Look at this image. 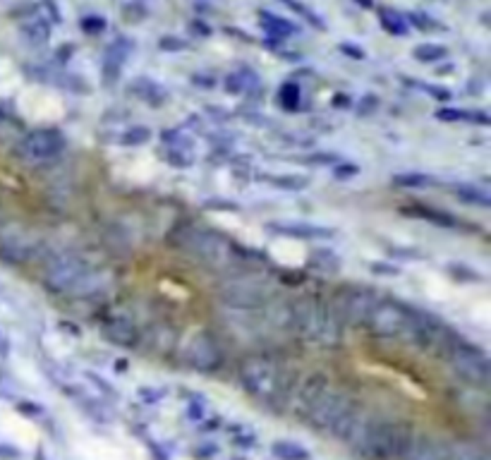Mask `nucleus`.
Masks as SVG:
<instances>
[{
	"label": "nucleus",
	"instance_id": "f257e3e1",
	"mask_svg": "<svg viewBox=\"0 0 491 460\" xmlns=\"http://www.w3.org/2000/svg\"><path fill=\"white\" fill-rule=\"evenodd\" d=\"M412 434L415 432L407 422H391V420L364 422L362 420L350 444L367 460H400Z\"/></svg>",
	"mask_w": 491,
	"mask_h": 460
},
{
	"label": "nucleus",
	"instance_id": "f03ea898",
	"mask_svg": "<svg viewBox=\"0 0 491 460\" xmlns=\"http://www.w3.org/2000/svg\"><path fill=\"white\" fill-rule=\"evenodd\" d=\"M218 298L228 307L250 312V309H261L274 298V285L261 278V276H230V278H226L218 285Z\"/></svg>",
	"mask_w": 491,
	"mask_h": 460
},
{
	"label": "nucleus",
	"instance_id": "7ed1b4c3",
	"mask_svg": "<svg viewBox=\"0 0 491 460\" xmlns=\"http://www.w3.org/2000/svg\"><path fill=\"white\" fill-rule=\"evenodd\" d=\"M403 338L410 346H417L420 350L427 352H436V355H444V352H448L453 348V338L446 331L444 324H439L434 317H429L424 312H410Z\"/></svg>",
	"mask_w": 491,
	"mask_h": 460
},
{
	"label": "nucleus",
	"instance_id": "20e7f679",
	"mask_svg": "<svg viewBox=\"0 0 491 460\" xmlns=\"http://www.w3.org/2000/svg\"><path fill=\"white\" fill-rule=\"evenodd\" d=\"M86 274L89 264L77 252H60L43 269V285L48 293H70Z\"/></svg>",
	"mask_w": 491,
	"mask_h": 460
},
{
	"label": "nucleus",
	"instance_id": "39448f33",
	"mask_svg": "<svg viewBox=\"0 0 491 460\" xmlns=\"http://www.w3.org/2000/svg\"><path fill=\"white\" fill-rule=\"evenodd\" d=\"M448 362L451 370L458 374V379H463L468 386L484 389L489 384V357L479 348L468 346V343H453V348L448 350Z\"/></svg>",
	"mask_w": 491,
	"mask_h": 460
},
{
	"label": "nucleus",
	"instance_id": "423d86ee",
	"mask_svg": "<svg viewBox=\"0 0 491 460\" xmlns=\"http://www.w3.org/2000/svg\"><path fill=\"white\" fill-rule=\"evenodd\" d=\"M278 365L269 357H250L245 365L240 367V384L250 396L259 400H271L278 384Z\"/></svg>",
	"mask_w": 491,
	"mask_h": 460
},
{
	"label": "nucleus",
	"instance_id": "0eeeda50",
	"mask_svg": "<svg viewBox=\"0 0 491 460\" xmlns=\"http://www.w3.org/2000/svg\"><path fill=\"white\" fill-rule=\"evenodd\" d=\"M182 245L189 254H194L199 261H204V264H208V266L226 264L228 256H230V242H228L223 235H218V232H213L208 228L187 230L184 232Z\"/></svg>",
	"mask_w": 491,
	"mask_h": 460
},
{
	"label": "nucleus",
	"instance_id": "6e6552de",
	"mask_svg": "<svg viewBox=\"0 0 491 460\" xmlns=\"http://www.w3.org/2000/svg\"><path fill=\"white\" fill-rule=\"evenodd\" d=\"M376 302H379V295L374 293L372 288H367V285H355V288L345 290L343 298L335 304V309H338L345 328H359V326H367Z\"/></svg>",
	"mask_w": 491,
	"mask_h": 460
},
{
	"label": "nucleus",
	"instance_id": "1a4fd4ad",
	"mask_svg": "<svg viewBox=\"0 0 491 460\" xmlns=\"http://www.w3.org/2000/svg\"><path fill=\"white\" fill-rule=\"evenodd\" d=\"M343 333L345 324L340 319L335 304L328 302V300H319L317 319H314L312 333H309L307 341L314 343L317 348H324V350H333V348H340V343H343Z\"/></svg>",
	"mask_w": 491,
	"mask_h": 460
},
{
	"label": "nucleus",
	"instance_id": "9d476101",
	"mask_svg": "<svg viewBox=\"0 0 491 460\" xmlns=\"http://www.w3.org/2000/svg\"><path fill=\"white\" fill-rule=\"evenodd\" d=\"M407 319H410V309L403 307L400 302H396V300H379L367 326L379 338H398L405 331Z\"/></svg>",
	"mask_w": 491,
	"mask_h": 460
},
{
	"label": "nucleus",
	"instance_id": "9b49d317",
	"mask_svg": "<svg viewBox=\"0 0 491 460\" xmlns=\"http://www.w3.org/2000/svg\"><path fill=\"white\" fill-rule=\"evenodd\" d=\"M62 149H65L62 132L51 128H41L24 134V139L17 147V154L22 158H27V161H51L58 154H62Z\"/></svg>",
	"mask_w": 491,
	"mask_h": 460
},
{
	"label": "nucleus",
	"instance_id": "f8f14e48",
	"mask_svg": "<svg viewBox=\"0 0 491 460\" xmlns=\"http://www.w3.org/2000/svg\"><path fill=\"white\" fill-rule=\"evenodd\" d=\"M184 360H187V365L197 372H216L218 367L223 365L221 343H218L208 331L197 333V336L187 343Z\"/></svg>",
	"mask_w": 491,
	"mask_h": 460
},
{
	"label": "nucleus",
	"instance_id": "ddd939ff",
	"mask_svg": "<svg viewBox=\"0 0 491 460\" xmlns=\"http://www.w3.org/2000/svg\"><path fill=\"white\" fill-rule=\"evenodd\" d=\"M328 389V376L324 372H312L302 381H298V386L293 389V396L288 400V408L295 417H307L309 410L317 405V400L324 396V391Z\"/></svg>",
	"mask_w": 491,
	"mask_h": 460
},
{
	"label": "nucleus",
	"instance_id": "4468645a",
	"mask_svg": "<svg viewBox=\"0 0 491 460\" xmlns=\"http://www.w3.org/2000/svg\"><path fill=\"white\" fill-rule=\"evenodd\" d=\"M348 400H350V396L345 394V391L326 389L322 398L317 400V405L309 410V415H307L309 424H312L314 429H324V432H328V427L335 422V417L343 413V408L348 405Z\"/></svg>",
	"mask_w": 491,
	"mask_h": 460
},
{
	"label": "nucleus",
	"instance_id": "2eb2a0df",
	"mask_svg": "<svg viewBox=\"0 0 491 460\" xmlns=\"http://www.w3.org/2000/svg\"><path fill=\"white\" fill-rule=\"evenodd\" d=\"M362 403H359L357 398H350L348 405L343 408V413L335 417V422L328 427V434L335 439V441H343V444H350L355 437V432H357V427L362 424Z\"/></svg>",
	"mask_w": 491,
	"mask_h": 460
},
{
	"label": "nucleus",
	"instance_id": "dca6fc26",
	"mask_svg": "<svg viewBox=\"0 0 491 460\" xmlns=\"http://www.w3.org/2000/svg\"><path fill=\"white\" fill-rule=\"evenodd\" d=\"M101 336L115 348H134L139 343V328L128 317H110L101 328Z\"/></svg>",
	"mask_w": 491,
	"mask_h": 460
},
{
	"label": "nucleus",
	"instance_id": "f3484780",
	"mask_svg": "<svg viewBox=\"0 0 491 460\" xmlns=\"http://www.w3.org/2000/svg\"><path fill=\"white\" fill-rule=\"evenodd\" d=\"M446 451V444L429 434H412L410 444L405 446L400 460H441Z\"/></svg>",
	"mask_w": 491,
	"mask_h": 460
},
{
	"label": "nucleus",
	"instance_id": "a211bd4d",
	"mask_svg": "<svg viewBox=\"0 0 491 460\" xmlns=\"http://www.w3.org/2000/svg\"><path fill=\"white\" fill-rule=\"evenodd\" d=\"M132 48H134V43L128 41L125 36L115 38V41L106 48V62H104V82L106 84H115V82H118L120 70H123L125 60H128V56L132 53Z\"/></svg>",
	"mask_w": 491,
	"mask_h": 460
},
{
	"label": "nucleus",
	"instance_id": "6ab92c4d",
	"mask_svg": "<svg viewBox=\"0 0 491 460\" xmlns=\"http://www.w3.org/2000/svg\"><path fill=\"white\" fill-rule=\"evenodd\" d=\"M266 228L276 235L300 237V240H319V237H333V230L314 223H298V221H274L266 223Z\"/></svg>",
	"mask_w": 491,
	"mask_h": 460
},
{
	"label": "nucleus",
	"instance_id": "aec40b11",
	"mask_svg": "<svg viewBox=\"0 0 491 460\" xmlns=\"http://www.w3.org/2000/svg\"><path fill=\"white\" fill-rule=\"evenodd\" d=\"M223 86H226V91H230V94H252V91H256L261 86V80L254 70L242 67V70L237 72H230V75L223 80Z\"/></svg>",
	"mask_w": 491,
	"mask_h": 460
},
{
	"label": "nucleus",
	"instance_id": "412c9836",
	"mask_svg": "<svg viewBox=\"0 0 491 460\" xmlns=\"http://www.w3.org/2000/svg\"><path fill=\"white\" fill-rule=\"evenodd\" d=\"M29 254H32V245H29V240L22 232H17V235H5L3 240H0V256H3L5 261L22 264V261L29 259Z\"/></svg>",
	"mask_w": 491,
	"mask_h": 460
},
{
	"label": "nucleus",
	"instance_id": "4be33fe9",
	"mask_svg": "<svg viewBox=\"0 0 491 460\" xmlns=\"http://www.w3.org/2000/svg\"><path fill=\"white\" fill-rule=\"evenodd\" d=\"M130 91L137 96L139 101H147L152 106H163L168 101V91L163 89L161 84H156L149 77H137V80L130 84Z\"/></svg>",
	"mask_w": 491,
	"mask_h": 460
},
{
	"label": "nucleus",
	"instance_id": "5701e85b",
	"mask_svg": "<svg viewBox=\"0 0 491 460\" xmlns=\"http://www.w3.org/2000/svg\"><path fill=\"white\" fill-rule=\"evenodd\" d=\"M264 314L266 322L271 324L274 328H283V331H290V319H293V312H290V300H280V298H271L269 302L264 304Z\"/></svg>",
	"mask_w": 491,
	"mask_h": 460
},
{
	"label": "nucleus",
	"instance_id": "b1692460",
	"mask_svg": "<svg viewBox=\"0 0 491 460\" xmlns=\"http://www.w3.org/2000/svg\"><path fill=\"white\" fill-rule=\"evenodd\" d=\"M453 192L460 202H465V204H470V206H482V209H489L491 206L489 187L472 185V182H460V185L453 187Z\"/></svg>",
	"mask_w": 491,
	"mask_h": 460
},
{
	"label": "nucleus",
	"instance_id": "393cba45",
	"mask_svg": "<svg viewBox=\"0 0 491 460\" xmlns=\"http://www.w3.org/2000/svg\"><path fill=\"white\" fill-rule=\"evenodd\" d=\"M259 19H261V27H264V32L269 34L271 38H276V41H283V38H288V36H293V34H295L293 24H290L288 19L274 14V12H266V10H261Z\"/></svg>",
	"mask_w": 491,
	"mask_h": 460
},
{
	"label": "nucleus",
	"instance_id": "a878e982",
	"mask_svg": "<svg viewBox=\"0 0 491 460\" xmlns=\"http://www.w3.org/2000/svg\"><path fill=\"white\" fill-rule=\"evenodd\" d=\"M22 36L27 38L29 43H34V46L46 43L48 36H51V24L43 17H29L27 22L22 24Z\"/></svg>",
	"mask_w": 491,
	"mask_h": 460
},
{
	"label": "nucleus",
	"instance_id": "bb28decb",
	"mask_svg": "<svg viewBox=\"0 0 491 460\" xmlns=\"http://www.w3.org/2000/svg\"><path fill=\"white\" fill-rule=\"evenodd\" d=\"M379 22L393 36H405L407 34V19L393 8H379Z\"/></svg>",
	"mask_w": 491,
	"mask_h": 460
},
{
	"label": "nucleus",
	"instance_id": "cd10ccee",
	"mask_svg": "<svg viewBox=\"0 0 491 460\" xmlns=\"http://www.w3.org/2000/svg\"><path fill=\"white\" fill-rule=\"evenodd\" d=\"M271 453H274L278 460H309L312 458V453H309L307 448L300 446V444H295V441H288V439L276 441L274 446H271Z\"/></svg>",
	"mask_w": 491,
	"mask_h": 460
},
{
	"label": "nucleus",
	"instance_id": "c85d7f7f",
	"mask_svg": "<svg viewBox=\"0 0 491 460\" xmlns=\"http://www.w3.org/2000/svg\"><path fill=\"white\" fill-rule=\"evenodd\" d=\"M434 178L427 175V173H398L393 175V185L403 187V190H420V187H431L434 185Z\"/></svg>",
	"mask_w": 491,
	"mask_h": 460
},
{
	"label": "nucleus",
	"instance_id": "c756f323",
	"mask_svg": "<svg viewBox=\"0 0 491 460\" xmlns=\"http://www.w3.org/2000/svg\"><path fill=\"white\" fill-rule=\"evenodd\" d=\"M407 214L420 216V219L429 221V223H436V226H444V228H453V226H455L453 216H448L446 211H439V209H424V206H412V209H407Z\"/></svg>",
	"mask_w": 491,
	"mask_h": 460
},
{
	"label": "nucleus",
	"instance_id": "7c9ffc66",
	"mask_svg": "<svg viewBox=\"0 0 491 460\" xmlns=\"http://www.w3.org/2000/svg\"><path fill=\"white\" fill-rule=\"evenodd\" d=\"M412 56L420 62H439L448 56V48L441 46V43H420V46H415Z\"/></svg>",
	"mask_w": 491,
	"mask_h": 460
},
{
	"label": "nucleus",
	"instance_id": "2f4dec72",
	"mask_svg": "<svg viewBox=\"0 0 491 460\" xmlns=\"http://www.w3.org/2000/svg\"><path fill=\"white\" fill-rule=\"evenodd\" d=\"M175 346V333L170 331L168 326H154L152 331V348L154 350H170V348Z\"/></svg>",
	"mask_w": 491,
	"mask_h": 460
},
{
	"label": "nucleus",
	"instance_id": "473e14b6",
	"mask_svg": "<svg viewBox=\"0 0 491 460\" xmlns=\"http://www.w3.org/2000/svg\"><path fill=\"white\" fill-rule=\"evenodd\" d=\"M285 5H288L293 12H298V14H302L304 19H307L312 27H319V29H326V24H324V19H322V14H317L314 10H309L307 5H302V3H298V0H283Z\"/></svg>",
	"mask_w": 491,
	"mask_h": 460
},
{
	"label": "nucleus",
	"instance_id": "72a5a7b5",
	"mask_svg": "<svg viewBox=\"0 0 491 460\" xmlns=\"http://www.w3.org/2000/svg\"><path fill=\"white\" fill-rule=\"evenodd\" d=\"M149 139H152V130L144 128V125H134V128L125 130L123 144H128V147H139V144H147Z\"/></svg>",
	"mask_w": 491,
	"mask_h": 460
},
{
	"label": "nucleus",
	"instance_id": "f704fd0d",
	"mask_svg": "<svg viewBox=\"0 0 491 460\" xmlns=\"http://www.w3.org/2000/svg\"><path fill=\"white\" fill-rule=\"evenodd\" d=\"M312 264H317L322 271H338L340 269V259L331 250L314 252V254H312Z\"/></svg>",
	"mask_w": 491,
	"mask_h": 460
},
{
	"label": "nucleus",
	"instance_id": "c9c22d12",
	"mask_svg": "<svg viewBox=\"0 0 491 460\" xmlns=\"http://www.w3.org/2000/svg\"><path fill=\"white\" fill-rule=\"evenodd\" d=\"M379 106H381V101H379L376 94H364L357 99V106H355V110H357L359 118H369V115H374L379 110Z\"/></svg>",
	"mask_w": 491,
	"mask_h": 460
},
{
	"label": "nucleus",
	"instance_id": "e433bc0d",
	"mask_svg": "<svg viewBox=\"0 0 491 460\" xmlns=\"http://www.w3.org/2000/svg\"><path fill=\"white\" fill-rule=\"evenodd\" d=\"M271 182H274L276 187H283V190L300 192V190H304V187L309 185V178H302V175H283V178H271Z\"/></svg>",
	"mask_w": 491,
	"mask_h": 460
},
{
	"label": "nucleus",
	"instance_id": "4c0bfd02",
	"mask_svg": "<svg viewBox=\"0 0 491 460\" xmlns=\"http://www.w3.org/2000/svg\"><path fill=\"white\" fill-rule=\"evenodd\" d=\"M280 104H283V108L288 110H295L300 106V86L293 84V82H288V84L280 86Z\"/></svg>",
	"mask_w": 491,
	"mask_h": 460
},
{
	"label": "nucleus",
	"instance_id": "58836bf2",
	"mask_svg": "<svg viewBox=\"0 0 491 460\" xmlns=\"http://www.w3.org/2000/svg\"><path fill=\"white\" fill-rule=\"evenodd\" d=\"M168 161L173 163V166H192L194 163V156L189 149H173V152L168 154Z\"/></svg>",
	"mask_w": 491,
	"mask_h": 460
},
{
	"label": "nucleus",
	"instance_id": "ea45409f",
	"mask_svg": "<svg viewBox=\"0 0 491 460\" xmlns=\"http://www.w3.org/2000/svg\"><path fill=\"white\" fill-rule=\"evenodd\" d=\"M82 29L89 34H99L106 29V19L101 14H86V17H82Z\"/></svg>",
	"mask_w": 491,
	"mask_h": 460
},
{
	"label": "nucleus",
	"instance_id": "a19ab883",
	"mask_svg": "<svg viewBox=\"0 0 491 460\" xmlns=\"http://www.w3.org/2000/svg\"><path fill=\"white\" fill-rule=\"evenodd\" d=\"M410 22L415 24L417 29H422V32H434V29H441L439 24H436L434 19H431L429 14H424V12H412L410 14Z\"/></svg>",
	"mask_w": 491,
	"mask_h": 460
},
{
	"label": "nucleus",
	"instance_id": "79ce46f5",
	"mask_svg": "<svg viewBox=\"0 0 491 460\" xmlns=\"http://www.w3.org/2000/svg\"><path fill=\"white\" fill-rule=\"evenodd\" d=\"M458 458L460 460H491L489 453L479 446H463L458 448Z\"/></svg>",
	"mask_w": 491,
	"mask_h": 460
},
{
	"label": "nucleus",
	"instance_id": "37998d69",
	"mask_svg": "<svg viewBox=\"0 0 491 460\" xmlns=\"http://www.w3.org/2000/svg\"><path fill=\"white\" fill-rule=\"evenodd\" d=\"M359 173V166H355V163H335L333 168V178L335 180H348V178H355Z\"/></svg>",
	"mask_w": 491,
	"mask_h": 460
},
{
	"label": "nucleus",
	"instance_id": "c03bdc74",
	"mask_svg": "<svg viewBox=\"0 0 491 460\" xmlns=\"http://www.w3.org/2000/svg\"><path fill=\"white\" fill-rule=\"evenodd\" d=\"M158 48H161V51H184V48H189V43L180 36H163L161 41H158Z\"/></svg>",
	"mask_w": 491,
	"mask_h": 460
},
{
	"label": "nucleus",
	"instance_id": "a18cd8bd",
	"mask_svg": "<svg viewBox=\"0 0 491 460\" xmlns=\"http://www.w3.org/2000/svg\"><path fill=\"white\" fill-rule=\"evenodd\" d=\"M448 271H451V276H455V278H465V280H479L482 278L477 271H472L470 266H463V264H451Z\"/></svg>",
	"mask_w": 491,
	"mask_h": 460
},
{
	"label": "nucleus",
	"instance_id": "49530a36",
	"mask_svg": "<svg viewBox=\"0 0 491 460\" xmlns=\"http://www.w3.org/2000/svg\"><path fill=\"white\" fill-rule=\"evenodd\" d=\"M436 118L444 120V123H458V120H468V110H458V108H441L436 113Z\"/></svg>",
	"mask_w": 491,
	"mask_h": 460
},
{
	"label": "nucleus",
	"instance_id": "de8ad7c7",
	"mask_svg": "<svg viewBox=\"0 0 491 460\" xmlns=\"http://www.w3.org/2000/svg\"><path fill=\"white\" fill-rule=\"evenodd\" d=\"M204 206L211 209V211H237L240 209L235 202H228V199H206L204 202Z\"/></svg>",
	"mask_w": 491,
	"mask_h": 460
},
{
	"label": "nucleus",
	"instance_id": "09e8293b",
	"mask_svg": "<svg viewBox=\"0 0 491 460\" xmlns=\"http://www.w3.org/2000/svg\"><path fill=\"white\" fill-rule=\"evenodd\" d=\"M372 271L376 276H398L400 274V269L393 264H386V261H372Z\"/></svg>",
	"mask_w": 491,
	"mask_h": 460
},
{
	"label": "nucleus",
	"instance_id": "8fccbe9b",
	"mask_svg": "<svg viewBox=\"0 0 491 460\" xmlns=\"http://www.w3.org/2000/svg\"><path fill=\"white\" fill-rule=\"evenodd\" d=\"M309 163H319V166H326V163H338V154L322 152V154H317V156H309Z\"/></svg>",
	"mask_w": 491,
	"mask_h": 460
},
{
	"label": "nucleus",
	"instance_id": "3c124183",
	"mask_svg": "<svg viewBox=\"0 0 491 460\" xmlns=\"http://www.w3.org/2000/svg\"><path fill=\"white\" fill-rule=\"evenodd\" d=\"M340 53H345V56H350L352 60H364V51L359 46H350V43H340L338 46Z\"/></svg>",
	"mask_w": 491,
	"mask_h": 460
},
{
	"label": "nucleus",
	"instance_id": "603ef678",
	"mask_svg": "<svg viewBox=\"0 0 491 460\" xmlns=\"http://www.w3.org/2000/svg\"><path fill=\"white\" fill-rule=\"evenodd\" d=\"M424 91H429L431 99H439V101H448L451 99V91L444 89V86H422Z\"/></svg>",
	"mask_w": 491,
	"mask_h": 460
},
{
	"label": "nucleus",
	"instance_id": "864d4df0",
	"mask_svg": "<svg viewBox=\"0 0 491 460\" xmlns=\"http://www.w3.org/2000/svg\"><path fill=\"white\" fill-rule=\"evenodd\" d=\"M192 29L197 34H202V36H208V34H211V29H208L206 24H202V22H192Z\"/></svg>",
	"mask_w": 491,
	"mask_h": 460
},
{
	"label": "nucleus",
	"instance_id": "5fc2aeb1",
	"mask_svg": "<svg viewBox=\"0 0 491 460\" xmlns=\"http://www.w3.org/2000/svg\"><path fill=\"white\" fill-rule=\"evenodd\" d=\"M333 106H348V99H345V94H335Z\"/></svg>",
	"mask_w": 491,
	"mask_h": 460
},
{
	"label": "nucleus",
	"instance_id": "6e6d98bb",
	"mask_svg": "<svg viewBox=\"0 0 491 460\" xmlns=\"http://www.w3.org/2000/svg\"><path fill=\"white\" fill-rule=\"evenodd\" d=\"M0 352H3V355L8 352V338H5L3 333H0Z\"/></svg>",
	"mask_w": 491,
	"mask_h": 460
},
{
	"label": "nucleus",
	"instance_id": "4d7b16f0",
	"mask_svg": "<svg viewBox=\"0 0 491 460\" xmlns=\"http://www.w3.org/2000/svg\"><path fill=\"white\" fill-rule=\"evenodd\" d=\"M355 3H359V5H362V8H372V0H355Z\"/></svg>",
	"mask_w": 491,
	"mask_h": 460
},
{
	"label": "nucleus",
	"instance_id": "13d9d810",
	"mask_svg": "<svg viewBox=\"0 0 491 460\" xmlns=\"http://www.w3.org/2000/svg\"><path fill=\"white\" fill-rule=\"evenodd\" d=\"M197 3H221V0H197Z\"/></svg>",
	"mask_w": 491,
	"mask_h": 460
},
{
	"label": "nucleus",
	"instance_id": "bf43d9fd",
	"mask_svg": "<svg viewBox=\"0 0 491 460\" xmlns=\"http://www.w3.org/2000/svg\"><path fill=\"white\" fill-rule=\"evenodd\" d=\"M0 118H3V115H0Z\"/></svg>",
	"mask_w": 491,
	"mask_h": 460
}]
</instances>
